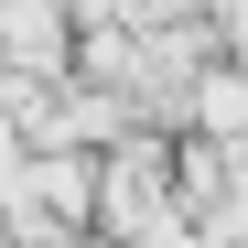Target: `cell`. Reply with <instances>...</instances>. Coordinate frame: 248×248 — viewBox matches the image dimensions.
Listing matches in <instances>:
<instances>
[{
    "label": "cell",
    "mask_w": 248,
    "mask_h": 248,
    "mask_svg": "<svg viewBox=\"0 0 248 248\" xmlns=\"http://www.w3.org/2000/svg\"><path fill=\"white\" fill-rule=\"evenodd\" d=\"M194 130L205 140H248V76H194Z\"/></svg>",
    "instance_id": "6da1fadb"
}]
</instances>
